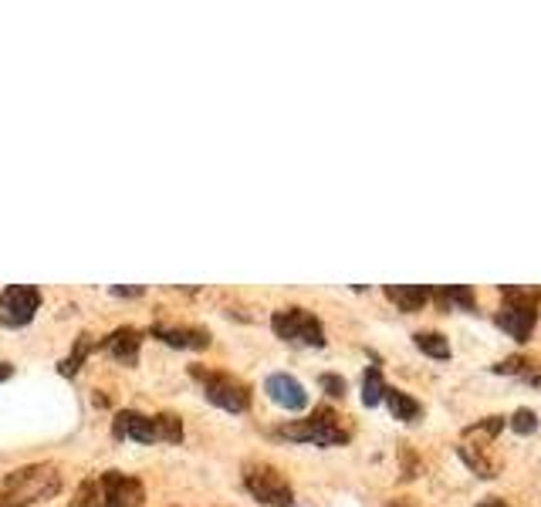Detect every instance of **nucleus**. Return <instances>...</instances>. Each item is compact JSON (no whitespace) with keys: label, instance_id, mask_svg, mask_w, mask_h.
<instances>
[{"label":"nucleus","instance_id":"nucleus-1","mask_svg":"<svg viewBox=\"0 0 541 507\" xmlns=\"http://www.w3.org/2000/svg\"><path fill=\"white\" fill-rule=\"evenodd\" d=\"M61 491V474L51 464H31L21 470H11L0 484V507H31L38 501H48Z\"/></svg>","mask_w":541,"mask_h":507},{"label":"nucleus","instance_id":"nucleus-2","mask_svg":"<svg viewBox=\"0 0 541 507\" xmlns=\"http://www.w3.org/2000/svg\"><path fill=\"white\" fill-rule=\"evenodd\" d=\"M501 426H504L501 416H487V420L467 426L464 437H460L457 453L464 457V464L474 470L477 477H484V480L498 477V470H501V460L491 457V443L501 433Z\"/></svg>","mask_w":541,"mask_h":507},{"label":"nucleus","instance_id":"nucleus-3","mask_svg":"<svg viewBox=\"0 0 541 507\" xmlns=\"http://www.w3.org/2000/svg\"><path fill=\"white\" fill-rule=\"evenodd\" d=\"M278 437L298 440V443H315V447H345L349 443V430L342 426L339 413L328 406H318L308 420L288 423L278 430Z\"/></svg>","mask_w":541,"mask_h":507},{"label":"nucleus","instance_id":"nucleus-4","mask_svg":"<svg viewBox=\"0 0 541 507\" xmlns=\"http://www.w3.org/2000/svg\"><path fill=\"white\" fill-rule=\"evenodd\" d=\"M190 376L203 386V396L227 413H247L251 406V386L244 379L230 376V372H214L203 366H190Z\"/></svg>","mask_w":541,"mask_h":507},{"label":"nucleus","instance_id":"nucleus-5","mask_svg":"<svg viewBox=\"0 0 541 507\" xmlns=\"http://www.w3.org/2000/svg\"><path fill=\"white\" fill-rule=\"evenodd\" d=\"M504 298H511L514 305H504V308L498 311V325L514 338V342H528L531 332H535V322H538L535 305H538L541 291H538V288H531V291L504 288Z\"/></svg>","mask_w":541,"mask_h":507},{"label":"nucleus","instance_id":"nucleus-6","mask_svg":"<svg viewBox=\"0 0 541 507\" xmlns=\"http://www.w3.org/2000/svg\"><path fill=\"white\" fill-rule=\"evenodd\" d=\"M244 487L261 504H271V507L295 504V491H291L288 477L271 464H247L244 467Z\"/></svg>","mask_w":541,"mask_h":507},{"label":"nucleus","instance_id":"nucleus-7","mask_svg":"<svg viewBox=\"0 0 541 507\" xmlns=\"http://www.w3.org/2000/svg\"><path fill=\"white\" fill-rule=\"evenodd\" d=\"M271 328H274V335L285 338V342L312 345V349H322V345H325V328H322V322H318V318L308 308H281V311H274Z\"/></svg>","mask_w":541,"mask_h":507},{"label":"nucleus","instance_id":"nucleus-8","mask_svg":"<svg viewBox=\"0 0 541 507\" xmlns=\"http://www.w3.org/2000/svg\"><path fill=\"white\" fill-rule=\"evenodd\" d=\"M41 305V291L31 284H11V288L0 295V325L4 328H24L34 322Z\"/></svg>","mask_w":541,"mask_h":507},{"label":"nucleus","instance_id":"nucleus-9","mask_svg":"<svg viewBox=\"0 0 541 507\" xmlns=\"http://www.w3.org/2000/svg\"><path fill=\"white\" fill-rule=\"evenodd\" d=\"M102 487V507H143L146 491L136 477L119 474V470H105L99 477Z\"/></svg>","mask_w":541,"mask_h":507},{"label":"nucleus","instance_id":"nucleus-10","mask_svg":"<svg viewBox=\"0 0 541 507\" xmlns=\"http://www.w3.org/2000/svg\"><path fill=\"white\" fill-rule=\"evenodd\" d=\"M264 393H268L278 406L291 409V413H298V409L308 406L305 386H301L295 376H288V372H274V376H268V382H264Z\"/></svg>","mask_w":541,"mask_h":507},{"label":"nucleus","instance_id":"nucleus-11","mask_svg":"<svg viewBox=\"0 0 541 507\" xmlns=\"http://www.w3.org/2000/svg\"><path fill=\"white\" fill-rule=\"evenodd\" d=\"M112 430L119 440H136V443H159L156 440V426L153 416L136 413V409H122L119 416L112 420Z\"/></svg>","mask_w":541,"mask_h":507},{"label":"nucleus","instance_id":"nucleus-12","mask_svg":"<svg viewBox=\"0 0 541 507\" xmlns=\"http://www.w3.org/2000/svg\"><path fill=\"white\" fill-rule=\"evenodd\" d=\"M139 345H143V332L126 325V328H115V332L102 342V349L109 352L115 362H122V366H136V362H139Z\"/></svg>","mask_w":541,"mask_h":507},{"label":"nucleus","instance_id":"nucleus-13","mask_svg":"<svg viewBox=\"0 0 541 507\" xmlns=\"http://www.w3.org/2000/svg\"><path fill=\"white\" fill-rule=\"evenodd\" d=\"M153 338L173 345V349H207L210 332L203 328H170V325H153Z\"/></svg>","mask_w":541,"mask_h":507},{"label":"nucleus","instance_id":"nucleus-14","mask_svg":"<svg viewBox=\"0 0 541 507\" xmlns=\"http://www.w3.org/2000/svg\"><path fill=\"white\" fill-rule=\"evenodd\" d=\"M389 301H396L399 311H420L433 298V288H420V284H389Z\"/></svg>","mask_w":541,"mask_h":507},{"label":"nucleus","instance_id":"nucleus-15","mask_svg":"<svg viewBox=\"0 0 541 507\" xmlns=\"http://www.w3.org/2000/svg\"><path fill=\"white\" fill-rule=\"evenodd\" d=\"M386 403H389V413H393L396 420H403V423H416V420H420V413H423V406L416 403L413 396L399 393V389H386Z\"/></svg>","mask_w":541,"mask_h":507},{"label":"nucleus","instance_id":"nucleus-16","mask_svg":"<svg viewBox=\"0 0 541 507\" xmlns=\"http://www.w3.org/2000/svg\"><path fill=\"white\" fill-rule=\"evenodd\" d=\"M386 382H383V372H379L376 366L366 369V376H362V403L366 406H379L386 399Z\"/></svg>","mask_w":541,"mask_h":507},{"label":"nucleus","instance_id":"nucleus-17","mask_svg":"<svg viewBox=\"0 0 541 507\" xmlns=\"http://www.w3.org/2000/svg\"><path fill=\"white\" fill-rule=\"evenodd\" d=\"M413 342H416V349L423 355H430V359H450V345L440 332H416Z\"/></svg>","mask_w":541,"mask_h":507},{"label":"nucleus","instance_id":"nucleus-18","mask_svg":"<svg viewBox=\"0 0 541 507\" xmlns=\"http://www.w3.org/2000/svg\"><path fill=\"white\" fill-rule=\"evenodd\" d=\"M95 349V338L92 335H78L75 338V349H72V355H68L65 362H61V376H75L78 369H82V362L88 359V352Z\"/></svg>","mask_w":541,"mask_h":507},{"label":"nucleus","instance_id":"nucleus-19","mask_svg":"<svg viewBox=\"0 0 541 507\" xmlns=\"http://www.w3.org/2000/svg\"><path fill=\"white\" fill-rule=\"evenodd\" d=\"M433 301H440L443 308H464V311H474V295L470 288H443V291H433Z\"/></svg>","mask_w":541,"mask_h":507},{"label":"nucleus","instance_id":"nucleus-20","mask_svg":"<svg viewBox=\"0 0 541 507\" xmlns=\"http://www.w3.org/2000/svg\"><path fill=\"white\" fill-rule=\"evenodd\" d=\"M153 426H156V440H159V443H180V440H183V423L176 420L173 413L153 416Z\"/></svg>","mask_w":541,"mask_h":507},{"label":"nucleus","instance_id":"nucleus-21","mask_svg":"<svg viewBox=\"0 0 541 507\" xmlns=\"http://www.w3.org/2000/svg\"><path fill=\"white\" fill-rule=\"evenodd\" d=\"M72 507H102V487H99V480H95V477L82 480V484H78V494H75Z\"/></svg>","mask_w":541,"mask_h":507},{"label":"nucleus","instance_id":"nucleus-22","mask_svg":"<svg viewBox=\"0 0 541 507\" xmlns=\"http://www.w3.org/2000/svg\"><path fill=\"white\" fill-rule=\"evenodd\" d=\"M511 430L518 433V437H528V433H535V430H538L535 413H531V409H514V416H511Z\"/></svg>","mask_w":541,"mask_h":507},{"label":"nucleus","instance_id":"nucleus-23","mask_svg":"<svg viewBox=\"0 0 541 507\" xmlns=\"http://www.w3.org/2000/svg\"><path fill=\"white\" fill-rule=\"evenodd\" d=\"M318 382H322V389H325L328 396H335V399L345 396V379L342 376H332V372H325V376L318 379Z\"/></svg>","mask_w":541,"mask_h":507},{"label":"nucleus","instance_id":"nucleus-24","mask_svg":"<svg viewBox=\"0 0 541 507\" xmlns=\"http://www.w3.org/2000/svg\"><path fill=\"white\" fill-rule=\"evenodd\" d=\"M11 376H14V369L7 366V362H0V382H7V379H11Z\"/></svg>","mask_w":541,"mask_h":507},{"label":"nucleus","instance_id":"nucleus-25","mask_svg":"<svg viewBox=\"0 0 541 507\" xmlns=\"http://www.w3.org/2000/svg\"><path fill=\"white\" fill-rule=\"evenodd\" d=\"M477 507H508L501 501V497H491V501H484V504H477Z\"/></svg>","mask_w":541,"mask_h":507}]
</instances>
